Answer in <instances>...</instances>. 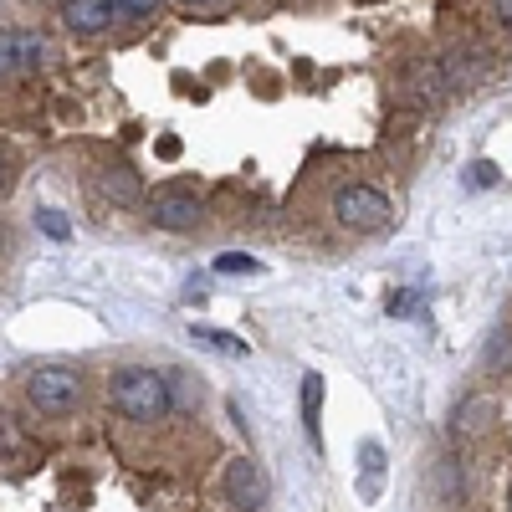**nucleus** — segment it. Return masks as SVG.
<instances>
[{"mask_svg": "<svg viewBox=\"0 0 512 512\" xmlns=\"http://www.w3.org/2000/svg\"><path fill=\"white\" fill-rule=\"evenodd\" d=\"M200 216H205V205L190 190H159L149 200V221L164 231H190V226H200Z\"/></svg>", "mask_w": 512, "mask_h": 512, "instance_id": "nucleus-5", "label": "nucleus"}, {"mask_svg": "<svg viewBox=\"0 0 512 512\" xmlns=\"http://www.w3.org/2000/svg\"><path fill=\"white\" fill-rule=\"evenodd\" d=\"M195 338H200V344L205 349H216V354H246V344H241V338L236 333H226V328H195Z\"/></svg>", "mask_w": 512, "mask_h": 512, "instance_id": "nucleus-11", "label": "nucleus"}, {"mask_svg": "<svg viewBox=\"0 0 512 512\" xmlns=\"http://www.w3.org/2000/svg\"><path fill=\"white\" fill-rule=\"evenodd\" d=\"M118 11H128V16H154L159 11V0H113Z\"/></svg>", "mask_w": 512, "mask_h": 512, "instance_id": "nucleus-18", "label": "nucleus"}, {"mask_svg": "<svg viewBox=\"0 0 512 512\" xmlns=\"http://www.w3.org/2000/svg\"><path fill=\"white\" fill-rule=\"evenodd\" d=\"M466 185H482V190H487V185H497V164H487V159H482V164H472V169H466Z\"/></svg>", "mask_w": 512, "mask_h": 512, "instance_id": "nucleus-16", "label": "nucleus"}, {"mask_svg": "<svg viewBox=\"0 0 512 512\" xmlns=\"http://www.w3.org/2000/svg\"><path fill=\"white\" fill-rule=\"evenodd\" d=\"M497 16H502V26H512V0H497Z\"/></svg>", "mask_w": 512, "mask_h": 512, "instance_id": "nucleus-20", "label": "nucleus"}, {"mask_svg": "<svg viewBox=\"0 0 512 512\" xmlns=\"http://www.w3.org/2000/svg\"><path fill=\"white\" fill-rule=\"evenodd\" d=\"M318 410H323V379L303 374V425H308V441L323 451V431H318Z\"/></svg>", "mask_w": 512, "mask_h": 512, "instance_id": "nucleus-8", "label": "nucleus"}, {"mask_svg": "<svg viewBox=\"0 0 512 512\" xmlns=\"http://www.w3.org/2000/svg\"><path fill=\"white\" fill-rule=\"evenodd\" d=\"M492 410H497V405H492L487 395H472V400H461V405H456V431H461V436H477L482 425L492 420Z\"/></svg>", "mask_w": 512, "mask_h": 512, "instance_id": "nucleus-9", "label": "nucleus"}, {"mask_svg": "<svg viewBox=\"0 0 512 512\" xmlns=\"http://www.w3.org/2000/svg\"><path fill=\"white\" fill-rule=\"evenodd\" d=\"M113 405H118L128 420L154 425V420H164V410H169V384H164V374H154V369H118V374H113Z\"/></svg>", "mask_w": 512, "mask_h": 512, "instance_id": "nucleus-1", "label": "nucleus"}, {"mask_svg": "<svg viewBox=\"0 0 512 512\" xmlns=\"http://www.w3.org/2000/svg\"><path fill=\"white\" fill-rule=\"evenodd\" d=\"M180 6H205V0H180Z\"/></svg>", "mask_w": 512, "mask_h": 512, "instance_id": "nucleus-21", "label": "nucleus"}, {"mask_svg": "<svg viewBox=\"0 0 512 512\" xmlns=\"http://www.w3.org/2000/svg\"><path fill=\"white\" fill-rule=\"evenodd\" d=\"M226 497H231L241 512H262L267 497H272V482H267V472H262L251 456H236V461L226 466Z\"/></svg>", "mask_w": 512, "mask_h": 512, "instance_id": "nucleus-4", "label": "nucleus"}, {"mask_svg": "<svg viewBox=\"0 0 512 512\" xmlns=\"http://www.w3.org/2000/svg\"><path fill=\"white\" fill-rule=\"evenodd\" d=\"M216 272L221 277H236V272H262V262H256V256H246V251H226V256H216Z\"/></svg>", "mask_w": 512, "mask_h": 512, "instance_id": "nucleus-12", "label": "nucleus"}, {"mask_svg": "<svg viewBox=\"0 0 512 512\" xmlns=\"http://www.w3.org/2000/svg\"><path fill=\"white\" fill-rule=\"evenodd\" d=\"M16 41H21V67H36V62H41V52H47V47H41V36L16 31Z\"/></svg>", "mask_w": 512, "mask_h": 512, "instance_id": "nucleus-15", "label": "nucleus"}, {"mask_svg": "<svg viewBox=\"0 0 512 512\" xmlns=\"http://www.w3.org/2000/svg\"><path fill=\"white\" fill-rule=\"evenodd\" d=\"M26 390H31V405H36V410L67 415V410L77 405V395H82V384H77L72 369H36V374L26 379Z\"/></svg>", "mask_w": 512, "mask_h": 512, "instance_id": "nucleus-3", "label": "nucleus"}, {"mask_svg": "<svg viewBox=\"0 0 512 512\" xmlns=\"http://www.w3.org/2000/svg\"><path fill=\"white\" fill-rule=\"evenodd\" d=\"M103 195L118 200V205H134L139 200V175H134V169H108V175H103Z\"/></svg>", "mask_w": 512, "mask_h": 512, "instance_id": "nucleus-10", "label": "nucleus"}, {"mask_svg": "<svg viewBox=\"0 0 512 512\" xmlns=\"http://www.w3.org/2000/svg\"><path fill=\"white\" fill-rule=\"evenodd\" d=\"M11 180H16V154H11L6 144H0V195L11 190Z\"/></svg>", "mask_w": 512, "mask_h": 512, "instance_id": "nucleus-17", "label": "nucleus"}, {"mask_svg": "<svg viewBox=\"0 0 512 512\" xmlns=\"http://www.w3.org/2000/svg\"><path fill=\"white\" fill-rule=\"evenodd\" d=\"M333 216L344 231H384L390 226V200L374 185H344L333 195Z\"/></svg>", "mask_w": 512, "mask_h": 512, "instance_id": "nucleus-2", "label": "nucleus"}, {"mask_svg": "<svg viewBox=\"0 0 512 512\" xmlns=\"http://www.w3.org/2000/svg\"><path fill=\"white\" fill-rule=\"evenodd\" d=\"M359 466H364V477H359V497L374 502L379 487H384V446L379 441H364L359 446Z\"/></svg>", "mask_w": 512, "mask_h": 512, "instance_id": "nucleus-7", "label": "nucleus"}, {"mask_svg": "<svg viewBox=\"0 0 512 512\" xmlns=\"http://www.w3.org/2000/svg\"><path fill=\"white\" fill-rule=\"evenodd\" d=\"M36 226L47 231L52 241H67V236H72V226L62 221V210H36Z\"/></svg>", "mask_w": 512, "mask_h": 512, "instance_id": "nucleus-14", "label": "nucleus"}, {"mask_svg": "<svg viewBox=\"0 0 512 512\" xmlns=\"http://www.w3.org/2000/svg\"><path fill=\"white\" fill-rule=\"evenodd\" d=\"M62 21L72 36H98L113 21V0H62Z\"/></svg>", "mask_w": 512, "mask_h": 512, "instance_id": "nucleus-6", "label": "nucleus"}, {"mask_svg": "<svg viewBox=\"0 0 512 512\" xmlns=\"http://www.w3.org/2000/svg\"><path fill=\"white\" fill-rule=\"evenodd\" d=\"M390 313L400 318V313H415V292H395V303H390Z\"/></svg>", "mask_w": 512, "mask_h": 512, "instance_id": "nucleus-19", "label": "nucleus"}, {"mask_svg": "<svg viewBox=\"0 0 512 512\" xmlns=\"http://www.w3.org/2000/svg\"><path fill=\"white\" fill-rule=\"evenodd\" d=\"M21 67V41H16V31H0V77H11Z\"/></svg>", "mask_w": 512, "mask_h": 512, "instance_id": "nucleus-13", "label": "nucleus"}]
</instances>
